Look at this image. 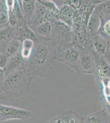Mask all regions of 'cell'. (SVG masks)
<instances>
[{"mask_svg":"<svg viewBox=\"0 0 110 123\" xmlns=\"http://www.w3.org/2000/svg\"><path fill=\"white\" fill-rule=\"evenodd\" d=\"M93 12L99 16L101 19L110 18V0L101 2L97 5Z\"/></svg>","mask_w":110,"mask_h":123,"instance_id":"12","label":"cell"},{"mask_svg":"<svg viewBox=\"0 0 110 123\" xmlns=\"http://www.w3.org/2000/svg\"><path fill=\"white\" fill-rule=\"evenodd\" d=\"M36 37L45 39H51L52 26L50 21H46L39 24L32 30Z\"/></svg>","mask_w":110,"mask_h":123,"instance_id":"9","label":"cell"},{"mask_svg":"<svg viewBox=\"0 0 110 123\" xmlns=\"http://www.w3.org/2000/svg\"><path fill=\"white\" fill-rule=\"evenodd\" d=\"M7 59L5 56H0V68L2 69L6 64Z\"/></svg>","mask_w":110,"mask_h":123,"instance_id":"16","label":"cell"},{"mask_svg":"<svg viewBox=\"0 0 110 123\" xmlns=\"http://www.w3.org/2000/svg\"><path fill=\"white\" fill-rule=\"evenodd\" d=\"M62 123H65L64 122H62Z\"/></svg>","mask_w":110,"mask_h":123,"instance_id":"21","label":"cell"},{"mask_svg":"<svg viewBox=\"0 0 110 123\" xmlns=\"http://www.w3.org/2000/svg\"><path fill=\"white\" fill-rule=\"evenodd\" d=\"M52 123H62V121L57 117L54 120L52 121Z\"/></svg>","mask_w":110,"mask_h":123,"instance_id":"17","label":"cell"},{"mask_svg":"<svg viewBox=\"0 0 110 123\" xmlns=\"http://www.w3.org/2000/svg\"><path fill=\"white\" fill-rule=\"evenodd\" d=\"M20 46L21 42L19 41H13L9 44L7 49V53L11 55H14L19 49Z\"/></svg>","mask_w":110,"mask_h":123,"instance_id":"15","label":"cell"},{"mask_svg":"<svg viewBox=\"0 0 110 123\" xmlns=\"http://www.w3.org/2000/svg\"><path fill=\"white\" fill-rule=\"evenodd\" d=\"M34 46V41L30 39H26L23 41L21 55L24 60L30 58Z\"/></svg>","mask_w":110,"mask_h":123,"instance_id":"14","label":"cell"},{"mask_svg":"<svg viewBox=\"0 0 110 123\" xmlns=\"http://www.w3.org/2000/svg\"><path fill=\"white\" fill-rule=\"evenodd\" d=\"M80 53V57L77 73L93 74L95 69V54L93 49L84 51Z\"/></svg>","mask_w":110,"mask_h":123,"instance_id":"3","label":"cell"},{"mask_svg":"<svg viewBox=\"0 0 110 123\" xmlns=\"http://www.w3.org/2000/svg\"><path fill=\"white\" fill-rule=\"evenodd\" d=\"M52 121H48V122H46L45 123H52Z\"/></svg>","mask_w":110,"mask_h":123,"instance_id":"20","label":"cell"},{"mask_svg":"<svg viewBox=\"0 0 110 123\" xmlns=\"http://www.w3.org/2000/svg\"><path fill=\"white\" fill-rule=\"evenodd\" d=\"M22 2V7L24 17L26 21L29 24L35 11L36 1L35 0H24Z\"/></svg>","mask_w":110,"mask_h":123,"instance_id":"13","label":"cell"},{"mask_svg":"<svg viewBox=\"0 0 110 123\" xmlns=\"http://www.w3.org/2000/svg\"><path fill=\"white\" fill-rule=\"evenodd\" d=\"M110 62L104 56L95 54V69L101 80L110 79Z\"/></svg>","mask_w":110,"mask_h":123,"instance_id":"5","label":"cell"},{"mask_svg":"<svg viewBox=\"0 0 110 123\" xmlns=\"http://www.w3.org/2000/svg\"><path fill=\"white\" fill-rule=\"evenodd\" d=\"M57 117L65 123H83L81 117L73 110L65 111Z\"/></svg>","mask_w":110,"mask_h":123,"instance_id":"11","label":"cell"},{"mask_svg":"<svg viewBox=\"0 0 110 123\" xmlns=\"http://www.w3.org/2000/svg\"><path fill=\"white\" fill-rule=\"evenodd\" d=\"M29 68L35 76L43 77L46 69L55 60V47L51 39L36 37Z\"/></svg>","mask_w":110,"mask_h":123,"instance_id":"1","label":"cell"},{"mask_svg":"<svg viewBox=\"0 0 110 123\" xmlns=\"http://www.w3.org/2000/svg\"><path fill=\"white\" fill-rule=\"evenodd\" d=\"M74 10L70 6L65 4L60 9L58 15L55 17L63 21L70 27L73 30V18Z\"/></svg>","mask_w":110,"mask_h":123,"instance_id":"7","label":"cell"},{"mask_svg":"<svg viewBox=\"0 0 110 123\" xmlns=\"http://www.w3.org/2000/svg\"><path fill=\"white\" fill-rule=\"evenodd\" d=\"M109 117L104 109L88 116L81 117L83 123H103Z\"/></svg>","mask_w":110,"mask_h":123,"instance_id":"10","label":"cell"},{"mask_svg":"<svg viewBox=\"0 0 110 123\" xmlns=\"http://www.w3.org/2000/svg\"><path fill=\"white\" fill-rule=\"evenodd\" d=\"M92 46L98 55L104 56L107 49L110 48V40L103 38L98 34L91 37Z\"/></svg>","mask_w":110,"mask_h":123,"instance_id":"6","label":"cell"},{"mask_svg":"<svg viewBox=\"0 0 110 123\" xmlns=\"http://www.w3.org/2000/svg\"><path fill=\"white\" fill-rule=\"evenodd\" d=\"M80 53L72 46L66 48L55 57V60L61 62L75 70H78Z\"/></svg>","mask_w":110,"mask_h":123,"instance_id":"2","label":"cell"},{"mask_svg":"<svg viewBox=\"0 0 110 123\" xmlns=\"http://www.w3.org/2000/svg\"><path fill=\"white\" fill-rule=\"evenodd\" d=\"M2 72V69L0 68V76L1 75Z\"/></svg>","mask_w":110,"mask_h":123,"instance_id":"19","label":"cell"},{"mask_svg":"<svg viewBox=\"0 0 110 123\" xmlns=\"http://www.w3.org/2000/svg\"><path fill=\"white\" fill-rule=\"evenodd\" d=\"M101 25L100 17L93 12L90 17L87 25L86 31L90 37L97 34Z\"/></svg>","mask_w":110,"mask_h":123,"instance_id":"8","label":"cell"},{"mask_svg":"<svg viewBox=\"0 0 110 123\" xmlns=\"http://www.w3.org/2000/svg\"><path fill=\"white\" fill-rule=\"evenodd\" d=\"M103 123H110V117L108 118Z\"/></svg>","mask_w":110,"mask_h":123,"instance_id":"18","label":"cell"},{"mask_svg":"<svg viewBox=\"0 0 110 123\" xmlns=\"http://www.w3.org/2000/svg\"><path fill=\"white\" fill-rule=\"evenodd\" d=\"M52 17L50 10L40 0L36 1L35 11L29 25L32 30L39 24L46 21H50Z\"/></svg>","mask_w":110,"mask_h":123,"instance_id":"4","label":"cell"}]
</instances>
